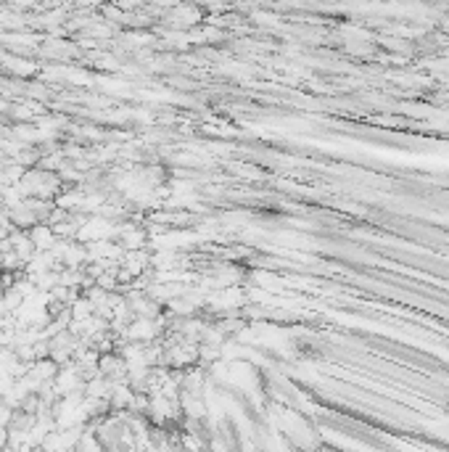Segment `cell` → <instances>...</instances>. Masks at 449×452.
Wrapping results in <instances>:
<instances>
[{
    "label": "cell",
    "instance_id": "6da1fadb",
    "mask_svg": "<svg viewBox=\"0 0 449 452\" xmlns=\"http://www.w3.org/2000/svg\"><path fill=\"white\" fill-rule=\"evenodd\" d=\"M29 236L35 241V249H38V252H51L53 243L58 241V236H56V230H53L51 223H35V225L29 227Z\"/></svg>",
    "mask_w": 449,
    "mask_h": 452
},
{
    "label": "cell",
    "instance_id": "7a4b0ae2",
    "mask_svg": "<svg viewBox=\"0 0 449 452\" xmlns=\"http://www.w3.org/2000/svg\"><path fill=\"white\" fill-rule=\"evenodd\" d=\"M172 19H174L177 24H183V27H193V24H198L204 16L198 11V6H174Z\"/></svg>",
    "mask_w": 449,
    "mask_h": 452
},
{
    "label": "cell",
    "instance_id": "277c9868",
    "mask_svg": "<svg viewBox=\"0 0 449 452\" xmlns=\"http://www.w3.org/2000/svg\"><path fill=\"white\" fill-rule=\"evenodd\" d=\"M16 11H26V8H38V0H11Z\"/></svg>",
    "mask_w": 449,
    "mask_h": 452
},
{
    "label": "cell",
    "instance_id": "3957f363",
    "mask_svg": "<svg viewBox=\"0 0 449 452\" xmlns=\"http://www.w3.org/2000/svg\"><path fill=\"white\" fill-rule=\"evenodd\" d=\"M13 421V407L11 405H6L3 399H0V428H8Z\"/></svg>",
    "mask_w": 449,
    "mask_h": 452
}]
</instances>
